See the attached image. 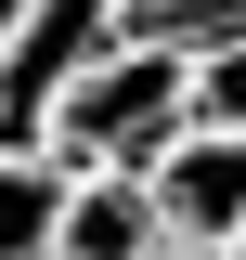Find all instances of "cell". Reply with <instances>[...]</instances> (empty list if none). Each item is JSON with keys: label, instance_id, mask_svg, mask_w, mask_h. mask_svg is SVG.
Wrapping results in <instances>:
<instances>
[{"label": "cell", "instance_id": "277c9868", "mask_svg": "<svg viewBox=\"0 0 246 260\" xmlns=\"http://www.w3.org/2000/svg\"><path fill=\"white\" fill-rule=\"evenodd\" d=\"M39 260H169V234H155V208H143V169H52V234H39Z\"/></svg>", "mask_w": 246, "mask_h": 260}, {"label": "cell", "instance_id": "6da1fadb", "mask_svg": "<svg viewBox=\"0 0 246 260\" xmlns=\"http://www.w3.org/2000/svg\"><path fill=\"white\" fill-rule=\"evenodd\" d=\"M169 130H182V52H155V39H104V52L52 91L39 156H52V169H143Z\"/></svg>", "mask_w": 246, "mask_h": 260}, {"label": "cell", "instance_id": "52a82bcc", "mask_svg": "<svg viewBox=\"0 0 246 260\" xmlns=\"http://www.w3.org/2000/svg\"><path fill=\"white\" fill-rule=\"evenodd\" d=\"M39 234H52V156L0 143V260H39Z\"/></svg>", "mask_w": 246, "mask_h": 260}, {"label": "cell", "instance_id": "8992f818", "mask_svg": "<svg viewBox=\"0 0 246 260\" xmlns=\"http://www.w3.org/2000/svg\"><path fill=\"white\" fill-rule=\"evenodd\" d=\"M117 39H155V52H194V39H233L246 0H104Z\"/></svg>", "mask_w": 246, "mask_h": 260}, {"label": "cell", "instance_id": "9c48e42d", "mask_svg": "<svg viewBox=\"0 0 246 260\" xmlns=\"http://www.w3.org/2000/svg\"><path fill=\"white\" fill-rule=\"evenodd\" d=\"M220 260H246V234H233V247H220Z\"/></svg>", "mask_w": 246, "mask_h": 260}, {"label": "cell", "instance_id": "7a4b0ae2", "mask_svg": "<svg viewBox=\"0 0 246 260\" xmlns=\"http://www.w3.org/2000/svg\"><path fill=\"white\" fill-rule=\"evenodd\" d=\"M143 208L169 234V260H220L246 234V130H169L143 156Z\"/></svg>", "mask_w": 246, "mask_h": 260}, {"label": "cell", "instance_id": "ba28073f", "mask_svg": "<svg viewBox=\"0 0 246 260\" xmlns=\"http://www.w3.org/2000/svg\"><path fill=\"white\" fill-rule=\"evenodd\" d=\"M13 26H26V0H0V39H13Z\"/></svg>", "mask_w": 246, "mask_h": 260}, {"label": "cell", "instance_id": "3957f363", "mask_svg": "<svg viewBox=\"0 0 246 260\" xmlns=\"http://www.w3.org/2000/svg\"><path fill=\"white\" fill-rule=\"evenodd\" d=\"M104 39H117V13H104V0H26V26L0 39V143H26V156H39L52 91L104 52Z\"/></svg>", "mask_w": 246, "mask_h": 260}, {"label": "cell", "instance_id": "5b68a950", "mask_svg": "<svg viewBox=\"0 0 246 260\" xmlns=\"http://www.w3.org/2000/svg\"><path fill=\"white\" fill-rule=\"evenodd\" d=\"M182 130H246V26L182 52Z\"/></svg>", "mask_w": 246, "mask_h": 260}]
</instances>
